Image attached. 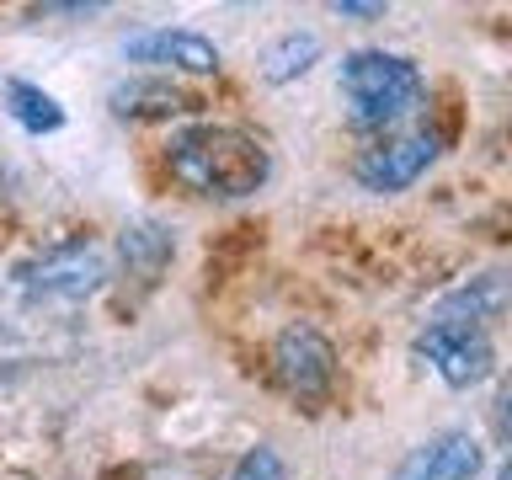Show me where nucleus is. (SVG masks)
I'll list each match as a JSON object with an SVG mask.
<instances>
[{
    "instance_id": "f257e3e1",
    "label": "nucleus",
    "mask_w": 512,
    "mask_h": 480,
    "mask_svg": "<svg viewBox=\"0 0 512 480\" xmlns=\"http://www.w3.org/2000/svg\"><path fill=\"white\" fill-rule=\"evenodd\" d=\"M166 171L176 187H187L192 198H251L267 187L272 155L267 144L230 123H192L166 144Z\"/></svg>"
},
{
    "instance_id": "f03ea898",
    "label": "nucleus",
    "mask_w": 512,
    "mask_h": 480,
    "mask_svg": "<svg viewBox=\"0 0 512 480\" xmlns=\"http://www.w3.org/2000/svg\"><path fill=\"white\" fill-rule=\"evenodd\" d=\"M336 91H342L352 123L384 128L422 102V70H416V59L390 54V48H352L336 64Z\"/></svg>"
},
{
    "instance_id": "7ed1b4c3",
    "label": "nucleus",
    "mask_w": 512,
    "mask_h": 480,
    "mask_svg": "<svg viewBox=\"0 0 512 480\" xmlns=\"http://www.w3.org/2000/svg\"><path fill=\"white\" fill-rule=\"evenodd\" d=\"M416 358H422L448 390H470V384L491 379L496 347L480 326H464V320H427V326L416 331Z\"/></svg>"
},
{
    "instance_id": "20e7f679",
    "label": "nucleus",
    "mask_w": 512,
    "mask_h": 480,
    "mask_svg": "<svg viewBox=\"0 0 512 480\" xmlns=\"http://www.w3.org/2000/svg\"><path fill=\"white\" fill-rule=\"evenodd\" d=\"M272 374L294 400H320L336 379V347L315 326H288L272 342Z\"/></svg>"
},
{
    "instance_id": "39448f33",
    "label": "nucleus",
    "mask_w": 512,
    "mask_h": 480,
    "mask_svg": "<svg viewBox=\"0 0 512 480\" xmlns=\"http://www.w3.org/2000/svg\"><path fill=\"white\" fill-rule=\"evenodd\" d=\"M438 160V134H395V139H379L352 160V176L358 187L368 192H406L416 176H427V166Z\"/></svg>"
},
{
    "instance_id": "423d86ee",
    "label": "nucleus",
    "mask_w": 512,
    "mask_h": 480,
    "mask_svg": "<svg viewBox=\"0 0 512 480\" xmlns=\"http://www.w3.org/2000/svg\"><path fill=\"white\" fill-rule=\"evenodd\" d=\"M22 283H27V294H38V299H86L107 283V262L96 246L70 240V246H54L32 267H22Z\"/></svg>"
},
{
    "instance_id": "0eeeda50",
    "label": "nucleus",
    "mask_w": 512,
    "mask_h": 480,
    "mask_svg": "<svg viewBox=\"0 0 512 480\" xmlns=\"http://www.w3.org/2000/svg\"><path fill=\"white\" fill-rule=\"evenodd\" d=\"M123 59L134 64H155V70H182V75H219L224 54L214 38L187 27H144L134 38H123Z\"/></svg>"
},
{
    "instance_id": "6e6552de",
    "label": "nucleus",
    "mask_w": 512,
    "mask_h": 480,
    "mask_svg": "<svg viewBox=\"0 0 512 480\" xmlns=\"http://www.w3.org/2000/svg\"><path fill=\"white\" fill-rule=\"evenodd\" d=\"M480 470V443L470 432H438V438L416 443L400 459L395 480H475Z\"/></svg>"
},
{
    "instance_id": "1a4fd4ad",
    "label": "nucleus",
    "mask_w": 512,
    "mask_h": 480,
    "mask_svg": "<svg viewBox=\"0 0 512 480\" xmlns=\"http://www.w3.org/2000/svg\"><path fill=\"white\" fill-rule=\"evenodd\" d=\"M107 107L118 112V118L150 123V118H182V112H198V96L171 86V80H123V86H112Z\"/></svg>"
},
{
    "instance_id": "9d476101",
    "label": "nucleus",
    "mask_w": 512,
    "mask_h": 480,
    "mask_svg": "<svg viewBox=\"0 0 512 480\" xmlns=\"http://www.w3.org/2000/svg\"><path fill=\"white\" fill-rule=\"evenodd\" d=\"M507 304H512V278L507 272H486V278H470L464 288H454V294L438 304L432 320H464V326L486 331V320H496Z\"/></svg>"
},
{
    "instance_id": "9b49d317",
    "label": "nucleus",
    "mask_w": 512,
    "mask_h": 480,
    "mask_svg": "<svg viewBox=\"0 0 512 480\" xmlns=\"http://www.w3.org/2000/svg\"><path fill=\"white\" fill-rule=\"evenodd\" d=\"M6 112L27 128V134H54V128H64L59 96H48L43 86H32V80H6Z\"/></svg>"
},
{
    "instance_id": "f8f14e48",
    "label": "nucleus",
    "mask_w": 512,
    "mask_h": 480,
    "mask_svg": "<svg viewBox=\"0 0 512 480\" xmlns=\"http://www.w3.org/2000/svg\"><path fill=\"white\" fill-rule=\"evenodd\" d=\"M315 59H320V38H315V32H283L278 43H267L262 75L272 80V86H283V80H299Z\"/></svg>"
},
{
    "instance_id": "ddd939ff",
    "label": "nucleus",
    "mask_w": 512,
    "mask_h": 480,
    "mask_svg": "<svg viewBox=\"0 0 512 480\" xmlns=\"http://www.w3.org/2000/svg\"><path fill=\"white\" fill-rule=\"evenodd\" d=\"M118 246H123V262L134 272H144V278H155V272L171 262V235L160 230V224H134V230H123Z\"/></svg>"
},
{
    "instance_id": "4468645a",
    "label": "nucleus",
    "mask_w": 512,
    "mask_h": 480,
    "mask_svg": "<svg viewBox=\"0 0 512 480\" xmlns=\"http://www.w3.org/2000/svg\"><path fill=\"white\" fill-rule=\"evenodd\" d=\"M230 480H288V470H283V459L272 454L267 443H256V448H246V454H240V464L230 470Z\"/></svg>"
},
{
    "instance_id": "2eb2a0df",
    "label": "nucleus",
    "mask_w": 512,
    "mask_h": 480,
    "mask_svg": "<svg viewBox=\"0 0 512 480\" xmlns=\"http://www.w3.org/2000/svg\"><path fill=\"white\" fill-rule=\"evenodd\" d=\"M331 11H336V16H352V22H379V16H384L379 0H336Z\"/></svg>"
},
{
    "instance_id": "dca6fc26",
    "label": "nucleus",
    "mask_w": 512,
    "mask_h": 480,
    "mask_svg": "<svg viewBox=\"0 0 512 480\" xmlns=\"http://www.w3.org/2000/svg\"><path fill=\"white\" fill-rule=\"evenodd\" d=\"M496 406H502V422H507V432H512V379L502 384V400H496Z\"/></svg>"
},
{
    "instance_id": "f3484780",
    "label": "nucleus",
    "mask_w": 512,
    "mask_h": 480,
    "mask_svg": "<svg viewBox=\"0 0 512 480\" xmlns=\"http://www.w3.org/2000/svg\"><path fill=\"white\" fill-rule=\"evenodd\" d=\"M496 480H512V459H507V464H502V475H496Z\"/></svg>"
}]
</instances>
